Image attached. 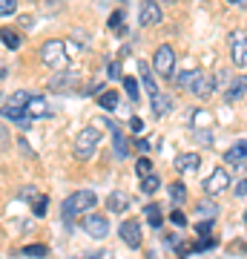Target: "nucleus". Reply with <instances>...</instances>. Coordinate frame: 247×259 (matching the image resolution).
I'll use <instances>...</instances> for the list:
<instances>
[{
	"instance_id": "cd10ccee",
	"label": "nucleus",
	"mask_w": 247,
	"mask_h": 259,
	"mask_svg": "<svg viewBox=\"0 0 247 259\" xmlns=\"http://www.w3.org/2000/svg\"><path fill=\"white\" fill-rule=\"evenodd\" d=\"M23 256L43 259V256H49V248H46V245H26V248H23Z\"/></svg>"
},
{
	"instance_id": "b1692460",
	"label": "nucleus",
	"mask_w": 247,
	"mask_h": 259,
	"mask_svg": "<svg viewBox=\"0 0 247 259\" xmlns=\"http://www.w3.org/2000/svg\"><path fill=\"white\" fill-rule=\"evenodd\" d=\"M32 95L26 93V90H18V93H12L9 95V107H20V110H26V104Z\"/></svg>"
},
{
	"instance_id": "e433bc0d",
	"label": "nucleus",
	"mask_w": 247,
	"mask_h": 259,
	"mask_svg": "<svg viewBox=\"0 0 247 259\" xmlns=\"http://www.w3.org/2000/svg\"><path fill=\"white\" fill-rule=\"evenodd\" d=\"M135 150H138V153H146V150H150V139H138L135 141Z\"/></svg>"
},
{
	"instance_id": "a18cd8bd",
	"label": "nucleus",
	"mask_w": 247,
	"mask_h": 259,
	"mask_svg": "<svg viewBox=\"0 0 247 259\" xmlns=\"http://www.w3.org/2000/svg\"><path fill=\"white\" fill-rule=\"evenodd\" d=\"M244 225H247V210H244Z\"/></svg>"
},
{
	"instance_id": "79ce46f5",
	"label": "nucleus",
	"mask_w": 247,
	"mask_h": 259,
	"mask_svg": "<svg viewBox=\"0 0 247 259\" xmlns=\"http://www.w3.org/2000/svg\"><path fill=\"white\" fill-rule=\"evenodd\" d=\"M195 139H199V141H204V144H210V141H213V136H210V133H195Z\"/></svg>"
},
{
	"instance_id": "4c0bfd02",
	"label": "nucleus",
	"mask_w": 247,
	"mask_h": 259,
	"mask_svg": "<svg viewBox=\"0 0 247 259\" xmlns=\"http://www.w3.org/2000/svg\"><path fill=\"white\" fill-rule=\"evenodd\" d=\"M236 196H247V176L236 185Z\"/></svg>"
},
{
	"instance_id": "9d476101",
	"label": "nucleus",
	"mask_w": 247,
	"mask_h": 259,
	"mask_svg": "<svg viewBox=\"0 0 247 259\" xmlns=\"http://www.w3.org/2000/svg\"><path fill=\"white\" fill-rule=\"evenodd\" d=\"M83 231L89 233L92 239H107L110 222H107V216H83Z\"/></svg>"
},
{
	"instance_id": "dca6fc26",
	"label": "nucleus",
	"mask_w": 247,
	"mask_h": 259,
	"mask_svg": "<svg viewBox=\"0 0 247 259\" xmlns=\"http://www.w3.org/2000/svg\"><path fill=\"white\" fill-rule=\"evenodd\" d=\"M244 158H247V139L236 141V144L224 153V161H230V164H241Z\"/></svg>"
},
{
	"instance_id": "20e7f679",
	"label": "nucleus",
	"mask_w": 247,
	"mask_h": 259,
	"mask_svg": "<svg viewBox=\"0 0 247 259\" xmlns=\"http://www.w3.org/2000/svg\"><path fill=\"white\" fill-rule=\"evenodd\" d=\"M46 87L52 93H72V90L81 87V78H78V72H69V69H55L52 78L46 81Z\"/></svg>"
},
{
	"instance_id": "393cba45",
	"label": "nucleus",
	"mask_w": 247,
	"mask_h": 259,
	"mask_svg": "<svg viewBox=\"0 0 247 259\" xmlns=\"http://www.w3.org/2000/svg\"><path fill=\"white\" fill-rule=\"evenodd\" d=\"M158 187H161V182H158L156 173H150V176L141 179V193H156Z\"/></svg>"
},
{
	"instance_id": "5701e85b",
	"label": "nucleus",
	"mask_w": 247,
	"mask_h": 259,
	"mask_svg": "<svg viewBox=\"0 0 247 259\" xmlns=\"http://www.w3.org/2000/svg\"><path fill=\"white\" fill-rule=\"evenodd\" d=\"M247 90V75H241V78H236L233 81V87H230V93H227V101H236L238 95Z\"/></svg>"
},
{
	"instance_id": "bb28decb",
	"label": "nucleus",
	"mask_w": 247,
	"mask_h": 259,
	"mask_svg": "<svg viewBox=\"0 0 247 259\" xmlns=\"http://www.w3.org/2000/svg\"><path fill=\"white\" fill-rule=\"evenodd\" d=\"M210 248H216V239L213 236H204L202 242H192L190 245V253H202V250H210Z\"/></svg>"
},
{
	"instance_id": "f3484780",
	"label": "nucleus",
	"mask_w": 247,
	"mask_h": 259,
	"mask_svg": "<svg viewBox=\"0 0 247 259\" xmlns=\"http://www.w3.org/2000/svg\"><path fill=\"white\" fill-rule=\"evenodd\" d=\"M170 110H173V101H170V95H164V93H156V95H153V112H156L158 118H164Z\"/></svg>"
},
{
	"instance_id": "c85d7f7f",
	"label": "nucleus",
	"mask_w": 247,
	"mask_h": 259,
	"mask_svg": "<svg viewBox=\"0 0 247 259\" xmlns=\"http://www.w3.org/2000/svg\"><path fill=\"white\" fill-rule=\"evenodd\" d=\"M124 81V90H127V95H129V101H138V83H135V78H121Z\"/></svg>"
},
{
	"instance_id": "6ab92c4d",
	"label": "nucleus",
	"mask_w": 247,
	"mask_h": 259,
	"mask_svg": "<svg viewBox=\"0 0 247 259\" xmlns=\"http://www.w3.org/2000/svg\"><path fill=\"white\" fill-rule=\"evenodd\" d=\"M0 40H3V44H6L9 49H20V44H23V37H20L15 29H9V26L0 29Z\"/></svg>"
},
{
	"instance_id": "37998d69",
	"label": "nucleus",
	"mask_w": 247,
	"mask_h": 259,
	"mask_svg": "<svg viewBox=\"0 0 247 259\" xmlns=\"http://www.w3.org/2000/svg\"><path fill=\"white\" fill-rule=\"evenodd\" d=\"M230 6H241V0H227Z\"/></svg>"
},
{
	"instance_id": "72a5a7b5",
	"label": "nucleus",
	"mask_w": 247,
	"mask_h": 259,
	"mask_svg": "<svg viewBox=\"0 0 247 259\" xmlns=\"http://www.w3.org/2000/svg\"><path fill=\"white\" fill-rule=\"evenodd\" d=\"M46 204H49V199H46V196H37V204H35V216H43V213H46Z\"/></svg>"
},
{
	"instance_id": "f704fd0d",
	"label": "nucleus",
	"mask_w": 247,
	"mask_h": 259,
	"mask_svg": "<svg viewBox=\"0 0 247 259\" xmlns=\"http://www.w3.org/2000/svg\"><path fill=\"white\" fill-rule=\"evenodd\" d=\"M170 219H173V225H178V228H184V225H187V216H184L181 210H173V213H170Z\"/></svg>"
},
{
	"instance_id": "9b49d317",
	"label": "nucleus",
	"mask_w": 247,
	"mask_h": 259,
	"mask_svg": "<svg viewBox=\"0 0 247 259\" xmlns=\"http://www.w3.org/2000/svg\"><path fill=\"white\" fill-rule=\"evenodd\" d=\"M26 115L29 118H49L52 115V107H49V101L46 98H40V95H32L26 104Z\"/></svg>"
},
{
	"instance_id": "c756f323",
	"label": "nucleus",
	"mask_w": 247,
	"mask_h": 259,
	"mask_svg": "<svg viewBox=\"0 0 247 259\" xmlns=\"http://www.w3.org/2000/svg\"><path fill=\"white\" fill-rule=\"evenodd\" d=\"M135 173L141 179L150 176V173H153V161H150V158H138V161H135Z\"/></svg>"
},
{
	"instance_id": "58836bf2",
	"label": "nucleus",
	"mask_w": 247,
	"mask_h": 259,
	"mask_svg": "<svg viewBox=\"0 0 247 259\" xmlns=\"http://www.w3.org/2000/svg\"><path fill=\"white\" fill-rule=\"evenodd\" d=\"M9 147V139H6V130H3V124H0V150Z\"/></svg>"
},
{
	"instance_id": "473e14b6",
	"label": "nucleus",
	"mask_w": 247,
	"mask_h": 259,
	"mask_svg": "<svg viewBox=\"0 0 247 259\" xmlns=\"http://www.w3.org/2000/svg\"><path fill=\"white\" fill-rule=\"evenodd\" d=\"M121 23H124V9L112 12V18H110V29H121Z\"/></svg>"
},
{
	"instance_id": "1a4fd4ad",
	"label": "nucleus",
	"mask_w": 247,
	"mask_h": 259,
	"mask_svg": "<svg viewBox=\"0 0 247 259\" xmlns=\"http://www.w3.org/2000/svg\"><path fill=\"white\" fill-rule=\"evenodd\" d=\"M230 52H233V64H236L238 69L247 66V35L233 32V35H230Z\"/></svg>"
},
{
	"instance_id": "412c9836",
	"label": "nucleus",
	"mask_w": 247,
	"mask_h": 259,
	"mask_svg": "<svg viewBox=\"0 0 247 259\" xmlns=\"http://www.w3.org/2000/svg\"><path fill=\"white\" fill-rule=\"evenodd\" d=\"M118 101H121V95L115 93V90H104L101 95H98V104H101L104 110H115V107H118Z\"/></svg>"
},
{
	"instance_id": "6e6552de",
	"label": "nucleus",
	"mask_w": 247,
	"mask_h": 259,
	"mask_svg": "<svg viewBox=\"0 0 247 259\" xmlns=\"http://www.w3.org/2000/svg\"><path fill=\"white\" fill-rule=\"evenodd\" d=\"M118 233H121V239H124V245H127V248H132V250L141 248V225H138L135 219H127V222H121Z\"/></svg>"
},
{
	"instance_id": "f8f14e48",
	"label": "nucleus",
	"mask_w": 247,
	"mask_h": 259,
	"mask_svg": "<svg viewBox=\"0 0 247 259\" xmlns=\"http://www.w3.org/2000/svg\"><path fill=\"white\" fill-rule=\"evenodd\" d=\"M216 93V75H199L195 78V83H192V95L195 98H210V95Z\"/></svg>"
},
{
	"instance_id": "c9c22d12",
	"label": "nucleus",
	"mask_w": 247,
	"mask_h": 259,
	"mask_svg": "<svg viewBox=\"0 0 247 259\" xmlns=\"http://www.w3.org/2000/svg\"><path fill=\"white\" fill-rule=\"evenodd\" d=\"M129 130H132V133H141V130H144V121L138 118V115H132V118H129Z\"/></svg>"
},
{
	"instance_id": "39448f33",
	"label": "nucleus",
	"mask_w": 247,
	"mask_h": 259,
	"mask_svg": "<svg viewBox=\"0 0 247 259\" xmlns=\"http://www.w3.org/2000/svg\"><path fill=\"white\" fill-rule=\"evenodd\" d=\"M153 66L161 78H173L175 72V52L170 47H158L156 49V58H153Z\"/></svg>"
},
{
	"instance_id": "a878e982",
	"label": "nucleus",
	"mask_w": 247,
	"mask_h": 259,
	"mask_svg": "<svg viewBox=\"0 0 247 259\" xmlns=\"http://www.w3.org/2000/svg\"><path fill=\"white\" fill-rule=\"evenodd\" d=\"M170 199H173L175 204H181L184 199H187V187H184L181 182H173V185H170Z\"/></svg>"
},
{
	"instance_id": "4be33fe9",
	"label": "nucleus",
	"mask_w": 247,
	"mask_h": 259,
	"mask_svg": "<svg viewBox=\"0 0 247 259\" xmlns=\"http://www.w3.org/2000/svg\"><path fill=\"white\" fill-rule=\"evenodd\" d=\"M144 216H146V222L153 225V228H161V207H158L156 202L144 207Z\"/></svg>"
},
{
	"instance_id": "f03ea898",
	"label": "nucleus",
	"mask_w": 247,
	"mask_h": 259,
	"mask_svg": "<svg viewBox=\"0 0 247 259\" xmlns=\"http://www.w3.org/2000/svg\"><path fill=\"white\" fill-rule=\"evenodd\" d=\"M98 204V196L92 193V190H78V193H72L69 199L64 202V207H61V213H64L66 222H72L75 216H81V213L92 210Z\"/></svg>"
},
{
	"instance_id": "7c9ffc66",
	"label": "nucleus",
	"mask_w": 247,
	"mask_h": 259,
	"mask_svg": "<svg viewBox=\"0 0 247 259\" xmlns=\"http://www.w3.org/2000/svg\"><path fill=\"white\" fill-rule=\"evenodd\" d=\"M18 12V0H0V18H9Z\"/></svg>"
},
{
	"instance_id": "a19ab883",
	"label": "nucleus",
	"mask_w": 247,
	"mask_h": 259,
	"mask_svg": "<svg viewBox=\"0 0 247 259\" xmlns=\"http://www.w3.org/2000/svg\"><path fill=\"white\" fill-rule=\"evenodd\" d=\"M110 78H121V66L118 64H110Z\"/></svg>"
},
{
	"instance_id": "2f4dec72",
	"label": "nucleus",
	"mask_w": 247,
	"mask_h": 259,
	"mask_svg": "<svg viewBox=\"0 0 247 259\" xmlns=\"http://www.w3.org/2000/svg\"><path fill=\"white\" fill-rule=\"evenodd\" d=\"M213 225H216V219H204V222H199V225H195V231L202 233V236H210Z\"/></svg>"
},
{
	"instance_id": "a211bd4d",
	"label": "nucleus",
	"mask_w": 247,
	"mask_h": 259,
	"mask_svg": "<svg viewBox=\"0 0 247 259\" xmlns=\"http://www.w3.org/2000/svg\"><path fill=\"white\" fill-rule=\"evenodd\" d=\"M195 216H202V219H216L219 216V204L213 202V196L195 204Z\"/></svg>"
},
{
	"instance_id": "aec40b11",
	"label": "nucleus",
	"mask_w": 247,
	"mask_h": 259,
	"mask_svg": "<svg viewBox=\"0 0 247 259\" xmlns=\"http://www.w3.org/2000/svg\"><path fill=\"white\" fill-rule=\"evenodd\" d=\"M199 69H187V72H181L178 78H175V87H181V90H187V93H192V83H195V78H199Z\"/></svg>"
},
{
	"instance_id": "7ed1b4c3",
	"label": "nucleus",
	"mask_w": 247,
	"mask_h": 259,
	"mask_svg": "<svg viewBox=\"0 0 247 259\" xmlns=\"http://www.w3.org/2000/svg\"><path fill=\"white\" fill-rule=\"evenodd\" d=\"M40 61H43V64L52 69V72H55V69H66V66H69L66 44H64V40H58V37L46 40L43 47H40Z\"/></svg>"
},
{
	"instance_id": "c03bdc74",
	"label": "nucleus",
	"mask_w": 247,
	"mask_h": 259,
	"mask_svg": "<svg viewBox=\"0 0 247 259\" xmlns=\"http://www.w3.org/2000/svg\"><path fill=\"white\" fill-rule=\"evenodd\" d=\"M161 3H175V0H161Z\"/></svg>"
},
{
	"instance_id": "4468645a",
	"label": "nucleus",
	"mask_w": 247,
	"mask_h": 259,
	"mask_svg": "<svg viewBox=\"0 0 247 259\" xmlns=\"http://www.w3.org/2000/svg\"><path fill=\"white\" fill-rule=\"evenodd\" d=\"M129 204H132V199L127 193H121V190L107 196V210L110 213H124V210H129Z\"/></svg>"
},
{
	"instance_id": "ea45409f",
	"label": "nucleus",
	"mask_w": 247,
	"mask_h": 259,
	"mask_svg": "<svg viewBox=\"0 0 247 259\" xmlns=\"http://www.w3.org/2000/svg\"><path fill=\"white\" fill-rule=\"evenodd\" d=\"M18 147H20V153H23V156H32V147H29V144H26L23 139L18 141Z\"/></svg>"
},
{
	"instance_id": "0eeeda50",
	"label": "nucleus",
	"mask_w": 247,
	"mask_h": 259,
	"mask_svg": "<svg viewBox=\"0 0 247 259\" xmlns=\"http://www.w3.org/2000/svg\"><path fill=\"white\" fill-rule=\"evenodd\" d=\"M227 187H230V173L221 170V167H216L210 176L204 179V193L207 196H219V193H224Z\"/></svg>"
},
{
	"instance_id": "2eb2a0df",
	"label": "nucleus",
	"mask_w": 247,
	"mask_h": 259,
	"mask_svg": "<svg viewBox=\"0 0 247 259\" xmlns=\"http://www.w3.org/2000/svg\"><path fill=\"white\" fill-rule=\"evenodd\" d=\"M199 164H202L199 153H181V156L175 158V170L178 173H192V170H199Z\"/></svg>"
},
{
	"instance_id": "ddd939ff",
	"label": "nucleus",
	"mask_w": 247,
	"mask_h": 259,
	"mask_svg": "<svg viewBox=\"0 0 247 259\" xmlns=\"http://www.w3.org/2000/svg\"><path fill=\"white\" fill-rule=\"evenodd\" d=\"M101 124L112 130V141H115V156H118V158H127V156H129V141L124 139L121 127H118V124H112V121H101Z\"/></svg>"
},
{
	"instance_id": "423d86ee",
	"label": "nucleus",
	"mask_w": 247,
	"mask_h": 259,
	"mask_svg": "<svg viewBox=\"0 0 247 259\" xmlns=\"http://www.w3.org/2000/svg\"><path fill=\"white\" fill-rule=\"evenodd\" d=\"M164 20V9L158 0H144L141 3V12H138V23L141 26H158Z\"/></svg>"
},
{
	"instance_id": "f257e3e1",
	"label": "nucleus",
	"mask_w": 247,
	"mask_h": 259,
	"mask_svg": "<svg viewBox=\"0 0 247 259\" xmlns=\"http://www.w3.org/2000/svg\"><path fill=\"white\" fill-rule=\"evenodd\" d=\"M101 144V130L98 127H83L78 133V139H75V147H72V156L78 161H89L95 156V150Z\"/></svg>"
}]
</instances>
